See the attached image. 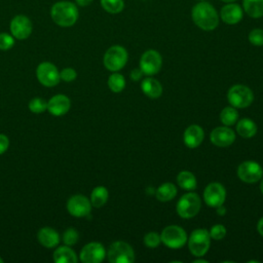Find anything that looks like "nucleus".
Wrapping results in <instances>:
<instances>
[{"instance_id": "nucleus-1", "label": "nucleus", "mask_w": 263, "mask_h": 263, "mask_svg": "<svg viewBox=\"0 0 263 263\" xmlns=\"http://www.w3.org/2000/svg\"><path fill=\"white\" fill-rule=\"evenodd\" d=\"M191 16L194 24L204 31L215 30L219 25L218 12L209 2L196 3L192 7Z\"/></svg>"}, {"instance_id": "nucleus-2", "label": "nucleus", "mask_w": 263, "mask_h": 263, "mask_svg": "<svg viewBox=\"0 0 263 263\" xmlns=\"http://www.w3.org/2000/svg\"><path fill=\"white\" fill-rule=\"evenodd\" d=\"M52 21L61 27H71L78 18V9L70 1H60L52 5L50 10Z\"/></svg>"}, {"instance_id": "nucleus-3", "label": "nucleus", "mask_w": 263, "mask_h": 263, "mask_svg": "<svg viewBox=\"0 0 263 263\" xmlns=\"http://www.w3.org/2000/svg\"><path fill=\"white\" fill-rule=\"evenodd\" d=\"M211 245L210 232L204 228L195 229L188 239V247L195 257H202L209 251Z\"/></svg>"}, {"instance_id": "nucleus-4", "label": "nucleus", "mask_w": 263, "mask_h": 263, "mask_svg": "<svg viewBox=\"0 0 263 263\" xmlns=\"http://www.w3.org/2000/svg\"><path fill=\"white\" fill-rule=\"evenodd\" d=\"M104 66L112 72L121 70L127 62V51L120 45H113L104 54Z\"/></svg>"}, {"instance_id": "nucleus-5", "label": "nucleus", "mask_w": 263, "mask_h": 263, "mask_svg": "<svg viewBox=\"0 0 263 263\" xmlns=\"http://www.w3.org/2000/svg\"><path fill=\"white\" fill-rule=\"evenodd\" d=\"M200 198L194 192L184 194L177 203V213L184 219H190L196 216L200 210Z\"/></svg>"}, {"instance_id": "nucleus-6", "label": "nucleus", "mask_w": 263, "mask_h": 263, "mask_svg": "<svg viewBox=\"0 0 263 263\" xmlns=\"http://www.w3.org/2000/svg\"><path fill=\"white\" fill-rule=\"evenodd\" d=\"M107 257L111 263H133L135 261L133 248L124 241L113 242L109 247Z\"/></svg>"}, {"instance_id": "nucleus-7", "label": "nucleus", "mask_w": 263, "mask_h": 263, "mask_svg": "<svg viewBox=\"0 0 263 263\" xmlns=\"http://www.w3.org/2000/svg\"><path fill=\"white\" fill-rule=\"evenodd\" d=\"M227 99L230 105L234 108H247L253 103L254 95L248 86L236 84L228 90Z\"/></svg>"}, {"instance_id": "nucleus-8", "label": "nucleus", "mask_w": 263, "mask_h": 263, "mask_svg": "<svg viewBox=\"0 0 263 263\" xmlns=\"http://www.w3.org/2000/svg\"><path fill=\"white\" fill-rule=\"evenodd\" d=\"M161 241L171 249H180L187 241V234L185 230L177 225L166 226L161 234Z\"/></svg>"}, {"instance_id": "nucleus-9", "label": "nucleus", "mask_w": 263, "mask_h": 263, "mask_svg": "<svg viewBox=\"0 0 263 263\" xmlns=\"http://www.w3.org/2000/svg\"><path fill=\"white\" fill-rule=\"evenodd\" d=\"M36 76L38 81L47 87L55 86L61 79L58 68L49 62H43L38 65L36 69Z\"/></svg>"}, {"instance_id": "nucleus-10", "label": "nucleus", "mask_w": 263, "mask_h": 263, "mask_svg": "<svg viewBox=\"0 0 263 263\" xmlns=\"http://www.w3.org/2000/svg\"><path fill=\"white\" fill-rule=\"evenodd\" d=\"M237 176L242 182L253 184L261 180L263 176V168L258 162L247 160L238 165Z\"/></svg>"}, {"instance_id": "nucleus-11", "label": "nucleus", "mask_w": 263, "mask_h": 263, "mask_svg": "<svg viewBox=\"0 0 263 263\" xmlns=\"http://www.w3.org/2000/svg\"><path fill=\"white\" fill-rule=\"evenodd\" d=\"M162 65V59L158 51L154 49L146 50L140 60V69L145 75H154L158 73Z\"/></svg>"}, {"instance_id": "nucleus-12", "label": "nucleus", "mask_w": 263, "mask_h": 263, "mask_svg": "<svg viewBox=\"0 0 263 263\" xmlns=\"http://www.w3.org/2000/svg\"><path fill=\"white\" fill-rule=\"evenodd\" d=\"M67 210L71 216L77 218L86 217L91 211V202L86 196L76 194L68 199Z\"/></svg>"}, {"instance_id": "nucleus-13", "label": "nucleus", "mask_w": 263, "mask_h": 263, "mask_svg": "<svg viewBox=\"0 0 263 263\" xmlns=\"http://www.w3.org/2000/svg\"><path fill=\"white\" fill-rule=\"evenodd\" d=\"M226 198L224 186L218 182L210 183L203 191V199L209 206L218 208L222 205Z\"/></svg>"}, {"instance_id": "nucleus-14", "label": "nucleus", "mask_w": 263, "mask_h": 263, "mask_svg": "<svg viewBox=\"0 0 263 263\" xmlns=\"http://www.w3.org/2000/svg\"><path fill=\"white\" fill-rule=\"evenodd\" d=\"M106 250L100 242L92 241L85 245L80 251L79 259L83 263H100L105 259Z\"/></svg>"}, {"instance_id": "nucleus-15", "label": "nucleus", "mask_w": 263, "mask_h": 263, "mask_svg": "<svg viewBox=\"0 0 263 263\" xmlns=\"http://www.w3.org/2000/svg\"><path fill=\"white\" fill-rule=\"evenodd\" d=\"M32 23L26 15L18 14L10 22V32L12 36L18 40L27 39L32 33Z\"/></svg>"}, {"instance_id": "nucleus-16", "label": "nucleus", "mask_w": 263, "mask_h": 263, "mask_svg": "<svg viewBox=\"0 0 263 263\" xmlns=\"http://www.w3.org/2000/svg\"><path fill=\"white\" fill-rule=\"evenodd\" d=\"M235 140L234 132L225 126H218L214 128L211 133V141L214 145L218 147H227L230 146Z\"/></svg>"}, {"instance_id": "nucleus-17", "label": "nucleus", "mask_w": 263, "mask_h": 263, "mask_svg": "<svg viewBox=\"0 0 263 263\" xmlns=\"http://www.w3.org/2000/svg\"><path fill=\"white\" fill-rule=\"evenodd\" d=\"M71 107L70 99L65 95H55L47 102V110L53 116L65 115Z\"/></svg>"}, {"instance_id": "nucleus-18", "label": "nucleus", "mask_w": 263, "mask_h": 263, "mask_svg": "<svg viewBox=\"0 0 263 263\" xmlns=\"http://www.w3.org/2000/svg\"><path fill=\"white\" fill-rule=\"evenodd\" d=\"M221 18L228 25H235L242 18V8L233 2L224 5L220 11Z\"/></svg>"}, {"instance_id": "nucleus-19", "label": "nucleus", "mask_w": 263, "mask_h": 263, "mask_svg": "<svg viewBox=\"0 0 263 263\" xmlns=\"http://www.w3.org/2000/svg\"><path fill=\"white\" fill-rule=\"evenodd\" d=\"M203 138H204L203 129L197 124H192V125L188 126L185 129L184 135H183L184 143L189 148L198 147L201 144V142L203 141Z\"/></svg>"}, {"instance_id": "nucleus-20", "label": "nucleus", "mask_w": 263, "mask_h": 263, "mask_svg": "<svg viewBox=\"0 0 263 263\" xmlns=\"http://www.w3.org/2000/svg\"><path fill=\"white\" fill-rule=\"evenodd\" d=\"M38 241L45 248L51 249L58 246L60 242L59 233L51 227H43L37 233Z\"/></svg>"}, {"instance_id": "nucleus-21", "label": "nucleus", "mask_w": 263, "mask_h": 263, "mask_svg": "<svg viewBox=\"0 0 263 263\" xmlns=\"http://www.w3.org/2000/svg\"><path fill=\"white\" fill-rule=\"evenodd\" d=\"M142 91L151 99H157L162 93V86L160 82L154 78H145L141 83Z\"/></svg>"}, {"instance_id": "nucleus-22", "label": "nucleus", "mask_w": 263, "mask_h": 263, "mask_svg": "<svg viewBox=\"0 0 263 263\" xmlns=\"http://www.w3.org/2000/svg\"><path fill=\"white\" fill-rule=\"evenodd\" d=\"M53 261L55 263H76L78 261L76 253L69 247L63 246L53 252Z\"/></svg>"}, {"instance_id": "nucleus-23", "label": "nucleus", "mask_w": 263, "mask_h": 263, "mask_svg": "<svg viewBox=\"0 0 263 263\" xmlns=\"http://www.w3.org/2000/svg\"><path fill=\"white\" fill-rule=\"evenodd\" d=\"M236 132L242 138H252L257 133V125L253 120L249 118H243L239 120L236 124Z\"/></svg>"}, {"instance_id": "nucleus-24", "label": "nucleus", "mask_w": 263, "mask_h": 263, "mask_svg": "<svg viewBox=\"0 0 263 263\" xmlns=\"http://www.w3.org/2000/svg\"><path fill=\"white\" fill-rule=\"evenodd\" d=\"M177 183L182 189L187 191L194 190L197 185L195 176L189 171L180 172L177 176Z\"/></svg>"}, {"instance_id": "nucleus-25", "label": "nucleus", "mask_w": 263, "mask_h": 263, "mask_svg": "<svg viewBox=\"0 0 263 263\" xmlns=\"http://www.w3.org/2000/svg\"><path fill=\"white\" fill-rule=\"evenodd\" d=\"M242 6L249 16L254 18L263 16V0H242Z\"/></svg>"}, {"instance_id": "nucleus-26", "label": "nucleus", "mask_w": 263, "mask_h": 263, "mask_svg": "<svg viewBox=\"0 0 263 263\" xmlns=\"http://www.w3.org/2000/svg\"><path fill=\"white\" fill-rule=\"evenodd\" d=\"M108 197H109V192L107 188L104 186H98L92 189L90 194L91 205L95 208H101L107 202Z\"/></svg>"}, {"instance_id": "nucleus-27", "label": "nucleus", "mask_w": 263, "mask_h": 263, "mask_svg": "<svg viewBox=\"0 0 263 263\" xmlns=\"http://www.w3.org/2000/svg\"><path fill=\"white\" fill-rule=\"evenodd\" d=\"M177 194V188L173 183H163L160 185L155 192L156 198L159 201L172 200Z\"/></svg>"}, {"instance_id": "nucleus-28", "label": "nucleus", "mask_w": 263, "mask_h": 263, "mask_svg": "<svg viewBox=\"0 0 263 263\" xmlns=\"http://www.w3.org/2000/svg\"><path fill=\"white\" fill-rule=\"evenodd\" d=\"M238 118V113L234 107H226L220 113V119L226 126L233 125Z\"/></svg>"}, {"instance_id": "nucleus-29", "label": "nucleus", "mask_w": 263, "mask_h": 263, "mask_svg": "<svg viewBox=\"0 0 263 263\" xmlns=\"http://www.w3.org/2000/svg\"><path fill=\"white\" fill-rule=\"evenodd\" d=\"M108 86L113 92H120L125 86V79L119 73H113L108 78Z\"/></svg>"}, {"instance_id": "nucleus-30", "label": "nucleus", "mask_w": 263, "mask_h": 263, "mask_svg": "<svg viewBox=\"0 0 263 263\" xmlns=\"http://www.w3.org/2000/svg\"><path fill=\"white\" fill-rule=\"evenodd\" d=\"M101 5L107 12L115 14L123 10L124 2L123 0H101Z\"/></svg>"}, {"instance_id": "nucleus-31", "label": "nucleus", "mask_w": 263, "mask_h": 263, "mask_svg": "<svg viewBox=\"0 0 263 263\" xmlns=\"http://www.w3.org/2000/svg\"><path fill=\"white\" fill-rule=\"evenodd\" d=\"M29 109L33 113H42L47 110V102L42 98H34L29 103Z\"/></svg>"}, {"instance_id": "nucleus-32", "label": "nucleus", "mask_w": 263, "mask_h": 263, "mask_svg": "<svg viewBox=\"0 0 263 263\" xmlns=\"http://www.w3.org/2000/svg\"><path fill=\"white\" fill-rule=\"evenodd\" d=\"M79 234L75 228H68L63 234V241L66 246H73L78 241Z\"/></svg>"}, {"instance_id": "nucleus-33", "label": "nucleus", "mask_w": 263, "mask_h": 263, "mask_svg": "<svg viewBox=\"0 0 263 263\" xmlns=\"http://www.w3.org/2000/svg\"><path fill=\"white\" fill-rule=\"evenodd\" d=\"M161 241V238H160V235L157 233V232H154V231H151V232H148L145 236H144V243L148 247V248H151V249H154L156 247L159 246Z\"/></svg>"}, {"instance_id": "nucleus-34", "label": "nucleus", "mask_w": 263, "mask_h": 263, "mask_svg": "<svg viewBox=\"0 0 263 263\" xmlns=\"http://www.w3.org/2000/svg\"><path fill=\"white\" fill-rule=\"evenodd\" d=\"M249 41L255 46L263 45V30L262 29H253L249 33Z\"/></svg>"}, {"instance_id": "nucleus-35", "label": "nucleus", "mask_w": 263, "mask_h": 263, "mask_svg": "<svg viewBox=\"0 0 263 263\" xmlns=\"http://www.w3.org/2000/svg\"><path fill=\"white\" fill-rule=\"evenodd\" d=\"M210 235H211V238H213V239L221 240L226 235V228L221 224H216L211 228Z\"/></svg>"}, {"instance_id": "nucleus-36", "label": "nucleus", "mask_w": 263, "mask_h": 263, "mask_svg": "<svg viewBox=\"0 0 263 263\" xmlns=\"http://www.w3.org/2000/svg\"><path fill=\"white\" fill-rule=\"evenodd\" d=\"M14 44V39L11 35L7 33H0V49L8 50Z\"/></svg>"}, {"instance_id": "nucleus-37", "label": "nucleus", "mask_w": 263, "mask_h": 263, "mask_svg": "<svg viewBox=\"0 0 263 263\" xmlns=\"http://www.w3.org/2000/svg\"><path fill=\"white\" fill-rule=\"evenodd\" d=\"M77 76V73L72 68H65L60 72V78L66 82L73 81Z\"/></svg>"}, {"instance_id": "nucleus-38", "label": "nucleus", "mask_w": 263, "mask_h": 263, "mask_svg": "<svg viewBox=\"0 0 263 263\" xmlns=\"http://www.w3.org/2000/svg\"><path fill=\"white\" fill-rule=\"evenodd\" d=\"M9 147V139L7 136L0 134V154H3Z\"/></svg>"}, {"instance_id": "nucleus-39", "label": "nucleus", "mask_w": 263, "mask_h": 263, "mask_svg": "<svg viewBox=\"0 0 263 263\" xmlns=\"http://www.w3.org/2000/svg\"><path fill=\"white\" fill-rule=\"evenodd\" d=\"M143 74H144V73H143V71H142L141 69H134V70L130 72V78H132V80H134V81H138V80L142 77Z\"/></svg>"}, {"instance_id": "nucleus-40", "label": "nucleus", "mask_w": 263, "mask_h": 263, "mask_svg": "<svg viewBox=\"0 0 263 263\" xmlns=\"http://www.w3.org/2000/svg\"><path fill=\"white\" fill-rule=\"evenodd\" d=\"M257 230L263 236V217L257 223Z\"/></svg>"}, {"instance_id": "nucleus-41", "label": "nucleus", "mask_w": 263, "mask_h": 263, "mask_svg": "<svg viewBox=\"0 0 263 263\" xmlns=\"http://www.w3.org/2000/svg\"><path fill=\"white\" fill-rule=\"evenodd\" d=\"M75 1L80 6H87L92 2V0H75Z\"/></svg>"}, {"instance_id": "nucleus-42", "label": "nucleus", "mask_w": 263, "mask_h": 263, "mask_svg": "<svg viewBox=\"0 0 263 263\" xmlns=\"http://www.w3.org/2000/svg\"><path fill=\"white\" fill-rule=\"evenodd\" d=\"M193 262L194 263H208V261L203 260V259H197V260H194Z\"/></svg>"}, {"instance_id": "nucleus-43", "label": "nucleus", "mask_w": 263, "mask_h": 263, "mask_svg": "<svg viewBox=\"0 0 263 263\" xmlns=\"http://www.w3.org/2000/svg\"><path fill=\"white\" fill-rule=\"evenodd\" d=\"M260 190H261V192L263 193V179H262L261 182H260Z\"/></svg>"}, {"instance_id": "nucleus-44", "label": "nucleus", "mask_w": 263, "mask_h": 263, "mask_svg": "<svg viewBox=\"0 0 263 263\" xmlns=\"http://www.w3.org/2000/svg\"><path fill=\"white\" fill-rule=\"evenodd\" d=\"M221 1H223V2H227V3H230V2H234V1H236V0H221Z\"/></svg>"}, {"instance_id": "nucleus-45", "label": "nucleus", "mask_w": 263, "mask_h": 263, "mask_svg": "<svg viewBox=\"0 0 263 263\" xmlns=\"http://www.w3.org/2000/svg\"><path fill=\"white\" fill-rule=\"evenodd\" d=\"M0 263H3V259L0 257Z\"/></svg>"}, {"instance_id": "nucleus-46", "label": "nucleus", "mask_w": 263, "mask_h": 263, "mask_svg": "<svg viewBox=\"0 0 263 263\" xmlns=\"http://www.w3.org/2000/svg\"><path fill=\"white\" fill-rule=\"evenodd\" d=\"M200 1H202V0H200Z\"/></svg>"}]
</instances>
